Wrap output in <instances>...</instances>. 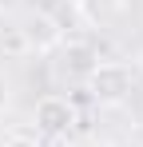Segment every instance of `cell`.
<instances>
[{
  "label": "cell",
  "mask_w": 143,
  "mask_h": 147,
  "mask_svg": "<svg viewBox=\"0 0 143 147\" xmlns=\"http://www.w3.org/2000/svg\"><path fill=\"white\" fill-rule=\"evenodd\" d=\"M131 84H135V76L127 64H95L92 76H88V88H92V96L99 103H119V99L131 92Z\"/></svg>",
  "instance_id": "obj_1"
},
{
  "label": "cell",
  "mask_w": 143,
  "mask_h": 147,
  "mask_svg": "<svg viewBox=\"0 0 143 147\" xmlns=\"http://www.w3.org/2000/svg\"><path fill=\"white\" fill-rule=\"evenodd\" d=\"M72 123H76V107H72L64 96H44L36 103V127H40V131L64 135V131H72Z\"/></svg>",
  "instance_id": "obj_2"
},
{
  "label": "cell",
  "mask_w": 143,
  "mask_h": 147,
  "mask_svg": "<svg viewBox=\"0 0 143 147\" xmlns=\"http://www.w3.org/2000/svg\"><path fill=\"white\" fill-rule=\"evenodd\" d=\"M24 36H28V44H32V48H52V44L60 40V28H56L52 16L36 12V16L28 20V28H24Z\"/></svg>",
  "instance_id": "obj_3"
},
{
  "label": "cell",
  "mask_w": 143,
  "mask_h": 147,
  "mask_svg": "<svg viewBox=\"0 0 143 147\" xmlns=\"http://www.w3.org/2000/svg\"><path fill=\"white\" fill-rule=\"evenodd\" d=\"M95 64H99V60L92 56V48H84V44H68V52H64V68H68L72 76H84V80H88Z\"/></svg>",
  "instance_id": "obj_4"
},
{
  "label": "cell",
  "mask_w": 143,
  "mask_h": 147,
  "mask_svg": "<svg viewBox=\"0 0 143 147\" xmlns=\"http://www.w3.org/2000/svg\"><path fill=\"white\" fill-rule=\"evenodd\" d=\"M4 52H24V48H32L28 44V36H24V28H4Z\"/></svg>",
  "instance_id": "obj_5"
},
{
  "label": "cell",
  "mask_w": 143,
  "mask_h": 147,
  "mask_svg": "<svg viewBox=\"0 0 143 147\" xmlns=\"http://www.w3.org/2000/svg\"><path fill=\"white\" fill-rule=\"evenodd\" d=\"M4 147H40V143H36V139H28V135H8Z\"/></svg>",
  "instance_id": "obj_6"
},
{
  "label": "cell",
  "mask_w": 143,
  "mask_h": 147,
  "mask_svg": "<svg viewBox=\"0 0 143 147\" xmlns=\"http://www.w3.org/2000/svg\"><path fill=\"white\" fill-rule=\"evenodd\" d=\"M8 99H12V92H8V80H4V76H0V111H4V107H8Z\"/></svg>",
  "instance_id": "obj_7"
},
{
  "label": "cell",
  "mask_w": 143,
  "mask_h": 147,
  "mask_svg": "<svg viewBox=\"0 0 143 147\" xmlns=\"http://www.w3.org/2000/svg\"><path fill=\"white\" fill-rule=\"evenodd\" d=\"M0 32H4V8H0Z\"/></svg>",
  "instance_id": "obj_8"
},
{
  "label": "cell",
  "mask_w": 143,
  "mask_h": 147,
  "mask_svg": "<svg viewBox=\"0 0 143 147\" xmlns=\"http://www.w3.org/2000/svg\"><path fill=\"white\" fill-rule=\"evenodd\" d=\"M119 147H135V143H119Z\"/></svg>",
  "instance_id": "obj_9"
}]
</instances>
